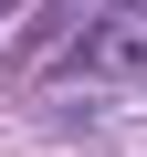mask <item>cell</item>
Instances as JSON below:
<instances>
[{"label": "cell", "instance_id": "6da1fadb", "mask_svg": "<svg viewBox=\"0 0 147 157\" xmlns=\"http://www.w3.org/2000/svg\"><path fill=\"white\" fill-rule=\"evenodd\" d=\"M116 63L137 73V63H147V42H137V32H84V42L63 52V73H116Z\"/></svg>", "mask_w": 147, "mask_h": 157}, {"label": "cell", "instance_id": "7a4b0ae2", "mask_svg": "<svg viewBox=\"0 0 147 157\" xmlns=\"http://www.w3.org/2000/svg\"><path fill=\"white\" fill-rule=\"evenodd\" d=\"M105 11H147V0H105Z\"/></svg>", "mask_w": 147, "mask_h": 157}]
</instances>
